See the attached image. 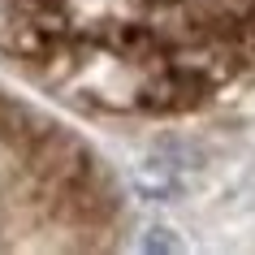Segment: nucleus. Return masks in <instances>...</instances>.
Masks as SVG:
<instances>
[{
    "instance_id": "f257e3e1",
    "label": "nucleus",
    "mask_w": 255,
    "mask_h": 255,
    "mask_svg": "<svg viewBox=\"0 0 255 255\" xmlns=\"http://www.w3.org/2000/svg\"><path fill=\"white\" fill-rule=\"evenodd\" d=\"M156 4H182V0H156Z\"/></svg>"
}]
</instances>
